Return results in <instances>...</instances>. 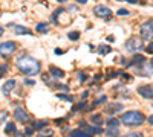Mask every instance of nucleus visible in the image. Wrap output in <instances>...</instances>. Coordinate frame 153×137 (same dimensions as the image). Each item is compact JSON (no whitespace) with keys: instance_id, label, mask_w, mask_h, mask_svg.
I'll list each match as a JSON object with an SVG mask.
<instances>
[{"instance_id":"1","label":"nucleus","mask_w":153,"mask_h":137,"mask_svg":"<svg viewBox=\"0 0 153 137\" xmlns=\"http://www.w3.org/2000/svg\"><path fill=\"white\" fill-rule=\"evenodd\" d=\"M17 68L22 73L28 75V76H34V75H37L40 72V63L37 59L31 58V57H22L17 59Z\"/></svg>"},{"instance_id":"2","label":"nucleus","mask_w":153,"mask_h":137,"mask_svg":"<svg viewBox=\"0 0 153 137\" xmlns=\"http://www.w3.org/2000/svg\"><path fill=\"white\" fill-rule=\"evenodd\" d=\"M119 120H121L124 125H127V127H138V125H141V123H144L145 117H144L142 113L132 110V111H126L121 116V119H119Z\"/></svg>"},{"instance_id":"3","label":"nucleus","mask_w":153,"mask_h":137,"mask_svg":"<svg viewBox=\"0 0 153 137\" xmlns=\"http://www.w3.org/2000/svg\"><path fill=\"white\" fill-rule=\"evenodd\" d=\"M142 41L139 40L138 37H132L129 38L127 41H126V50L129 52H135V50H141L142 49Z\"/></svg>"},{"instance_id":"4","label":"nucleus","mask_w":153,"mask_h":137,"mask_svg":"<svg viewBox=\"0 0 153 137\" xmlns=\"http://www.w3.org/2000/svg\"><path fill=\"white\" fill-rule=\"evenodd\" d=\"M16 47L17 46H16L14 41H5V43H0V55L8 57V55H11L16 50Z\"/></svg>"},{"instance_id":"5","label":"nucleus","mask_w":153,"mask_h":137,"mask_svg":"<svg viewBox=\"0 0 153 137\" xmlns=\"http://www.w3.org/2000/svg\"><path fill=\"white\" fill-rule=\"evenodd\" d=\"M94 12H95V15L101 17V18H112V11L109 8H106V6H103V5L95 6Z\"/></svg>"},{"instance_id":"6","label":"nucleus","mask_w":153,"mask_h":137,"mask_svg":"<svg viewBox=\"0 0 153 137\" xmlns=\"http://www.w3.org/2000/svg\"><path fill=\"white\" fill-rule=\"evenodd\" d=\"M141 37L144 40L153 37V22H147L141 24Z\"/></svg>"},{"instance_id":"7","label":"nucleus","mask_w":153,"mask_h":137,"mask_svg":"<svg viewBox=\"0 0 153 137\" xmlns=\"http://www.w3.org/2000/svg\"><path fill=\"white\" fill-rule=\"evenodd\" d=\"M14 117H16L17 122H22V123H28V122L31 120L29 114L26 113L25 110H22V108H17L16 111H14Z\"/></svg>"},{"instance_id":"8","label":"nucleus","mask_w":153,"mask_h":137,"mask_svg":"<svg viewBox=\"0 0 153 137\" xmlns=\"http://www.w3.org/2000/svg\"><path fill=\"white\" fill-rule=\"evenodd\" d=\"M136 92L139 93V96H142L145 99L153 98V85H141V87H138Z\"/></svg>"},{"instance_id":"9","label":"nucleus","mask_w":153,"mask_h":137,"mask_svg":"<svg viewBox=\"0 0 153 137\" xmlns=\"http://www.w3.org/2000/svg\"><path fill=\"white\" fill-rule=\"evenodd\" d=\"M14 87H16V81H14V79L6 81L5 84L2 85V93H3V94H9L12 90H14Z\"/></svg>"},{"instance_id":"10","label":"nucleus","mask_w":153,"mask_h":137,"mask_svg":"<svg viewBox=\"0 0 153 137\" xmlns=\"http://www.w3.org/2000/svg\"><path fill=\"white\" fill-rule=\"evenodd\" d=\"M69 137H92V134L84 129H74V131H71Z\"/></svg>"},{"instance_id":"11","label":"nucleus","mask_w":153,"mask_h":137,"mask_svg":"<svg viewBox=\"0 0 153 137\" xmlns=\"http://www.w3.org/2000/svg\"><path fill=\"white\" fill-rule=\"evenodd\" d=\"M14 32L17 34V35H29V34H32L28 27H25V26H14Z\"/></svg>"},{"instance_id":"12","label":"nucleus","mask_w":153,"mask_h":137,"mask_svg":"<svg viewBox=\"0 0 153 137\" xmlns=\"http://www.w3.org/2000/svg\"><path fill=\"white\" fill-rule=\"evenodd\" d=\"M110 46H107V44H98V53L101 55V57H104V55H107V53H110Z\"/></svg>"},{"instance_id":"13","label":"nucleus","mask_w":153,"mask_h":137,"mask_svg":"<svg viewBox=\"0 0 153 137\" xmlns=\"http://www.w3.org/2000/svg\"><path fill=\"white\" fill-rule=\"evenodd\" d=\"M52 136H54V131L48 128H43L40 131H37V137H52Z\"/></svg>"},{"instance_id":"14","label":"nucleus","mask_w":153,"mask_h":137,"mask_svg":"<svg viewBox=\"0 0 153 137\" xmlns=\"http://www.w3.org/2000/svg\"><path fill=\"white\" fill-rule=\"evenodd\" d=\"M145 63V58L142 57V55H139V53H136V55H133V58H132V63L130 64H144Z\"/></svg>"},{"instance_id":"15","label":"nucleus","mask_w":153,"mask_h":137,"mask_svg":"<svg viewBox=\"0 0 153 137\" xmlns=\"http://www.w3.org/2000/svg\"><path fill=\"white\" fill-rule=\"evenodd\" d=\"M123 108V105H119V104H112L110 107H106L104 110H106V113H116V111H119V110Z\"/></svg>"},{"instance_id":"16","label":"nucleus","mask_w":153,"mask_h":137,"mask_svg":"<svg viewBox=\"0 0 153 137\" xmlns=\"http://www.w3.org/2000/svg\"><path fill=\"white\" fill-rule=\"evenodd\" d=\"M49 72H51V75H54L55 78H60V79L64 76V72H63V70H60V68H57V67H51V68H49Z\"/></svg>"},{"instance_id":"17","label":"nucleus","mask_w":153,"mask_h":137,"mask_svg":"<svg viewBox=\"0 0 153 137\" xmlns=\"http://www.w3.org/2000/svg\"><path fill=\"white\" fill-rule=\"evenodd\" d=\"M48 29H49V24L48 23H38L35 26V31L40 32V34H46V32H48Z\"/></svg>"},{"instance_id":"18","label":"nucleus","mask_w":153,"mask_h":137,"mask_svg":"<svg viewBox=\"0 0 153 137\" xmlns=\"http://www.w3.org/2000/svg\"><path fill=\"white\" fill-rule=\"evenodd\" d=\"M48 127V120H38V122H34V129H37V131H40V129H43Z\"/></svg>"},{"instance_id":"19","label":"nucleus","mask_w":153,"mask_h":137,"mask_svg":"<svg viewBox=\"0 0 153 137\" xmlns=\"http://www.w3.org/2000/svg\"><path fill=\"white\" fill-rule=\"evenodd\" d=\"M104 133H106V136H109V137H115V136H118L119 129L118 128H114V127H109Z\"/></svg>"},{"instance_id":"20","label":"nucleus","mask_w":153,"mask_h":137,"mask_svg":"<svg viewBox=\"0 0 153 137\" xmlns=\"http://www.w3.org/2000/svg\"><path fill=\"white\" fill-rule=\"evenodd\" d=\"M64 12V9L63 8H58L54 14H52V17H51V20H52V23H54V24H58V20H57V17L60 15V14H63Z\"/></svg>"},{"instance_id":"21","label":"nucleus","mask_w":153,"mask_h":137,"mask_svg":"<svg viewBox=\"0 0 153 137\" xmlns=\"http://www.w3.org/2000/svg\"><path fill=\"white\" fill-rule=\"evenodd\" d=\"M119 122H121V120H118V119H115V117H109V119H107V127L118 128V127H119Z\"/></svg>"},{"instance_id":"22","label":"nucleus","mask_w":153,"mask_h":137,"mask_svg":"<svg viewBox=\"0 0 153 137\" xmlns=\"http://www.w3.org/2000/svg\"><path fill=\"white\" fill-rule=\"evenodd\" d=\"M90 120L92 122H94L95 123V125H101V123H103V117H101V116H99V114H94V116H92V117H90Z\"/></svg>"},{"instance_id":"23","label":"nucleus","mask_w":153,"mask_h":137,"mask_svg":"<svg viewBox=\"0 0 153 137\" xmlns=\"http://www.w3.org/2000/svg\"><path fill=\"white\" fill-rule=\"evenodd\" d=\"M5 131H6V134H12V133H16V125H14L12 122H9L8 125H6V129H5Z\"/></svg>"},{"instance_id":"24","label":"nucleus","mask_w":153,"mask_h":137,"mask_svg":"<svg viewBox=\"0 0 153 137\" xmlns=\"http://www.w3.org/2000/svg\"><path fill=\"white\" fill-rule=\"evenodd\" d=\"M69 40H74V41H77L78 38H80V32L78 31H74V32H69Z\"/></svg>"},{"instance_id":"25","label":"nucleus","mask_w":153,"mask_h":137,"mask_svg":"<svg viewBox=\"0 0 153 137\" xmlns=\"http://www.w3.org/2000/svg\"><path fill=\"white\" fill-rule=\"evenodd\" d=\"M78 79H80V82H84L86 79H87V75H86V73H78Z\"/></svg>"},{"instance_id":"26","label":"nucleus","mask_w":153,"mask_h":137,"mask_svg":"<svg viewBox=\"0 0 153 137\" xmlns=\"http://www.w3.org/2000/svg\"><path fill=\"white\" fill-rule=\"evenodd\" d=\"M57 98H60V99H64V101H72V98H71V96H66V94H57Z\"/></svg>"},{"instance_id":"27","label":"nucleus","mask_w":153,"mask_h":137,"mask_svg":"<svg viewBox=\"0 0 153 137\" xmlns=\"http://www.w3.org/2000/svg\"><path fill=\"white\" fill-rule=\"evenodd\" d=\"M145 50H147L149 53H153V43H149L147 47H145Z\"/></svg>"},{"instance_id":"28","label":"nucleus","mask_w":153,"mask_h":137,"mask_svg":"<svg viewBox=\"0 0 153 137\" xmlns=\"http://www.w3.org/2000/svg\"><path fill=\"white\" fill-rule=\"evenodd\" d=\"M129 11L127 9H118V15H127Z\"/></svg>"},{"instance_id":"29","label":"nucleus","mask_w":153,"mask_h":137,"mask_svg":"<svg viewBox=\"0 0 153 137\" xmlns=\"http://www.w3.org/2000/svg\"><path fill=\"white\" fill-rule=\"evenodd\" d=\"M6 73V66H0V78Z\"/></svg>"},{"instance_id":"30","label":"nucleus","mask_w":153,"mask_h":137,"mask_svg":"<svg viewBox=\"0 0 153 137\" xmlns=\"http://www.w3.org/2000/svg\"><path fill=\"white\" fill-rule=\"evenodd\" d=\"M34 133V128H26V136H32Z\"/></svg>"},{"instance_id":"31","label":"nucleus","mask_w":153,"mask_h":137,"mask_svg":"<svg viewBox=\"0 0 153 137\" xmlns=\"http://www.w3.org/2000/svg\"><path fill=\"white\" fill-rule=\"evenodd\" d=\"M25 84H28V85H34V81H32V79H25Z\"/></svg>"},{"instance_id":"32","label":"nucleus","mask_w":153,"mask_h":137,"mask_svg":"<svg viewBox=\"0 0 153 137\" xmlns=\"http://www.w3.org/2000/svg\"><path fill=\"white\" fill-rule=\"evenodd\" d=\"M69 12H77V6H69Z\"/></svg>"},{"instance_id":"33","label":"nucleus","mask_w":153,"mask_h":137,"mask_svg":"<svg viewBox=\"0 0 153 137\" xmlns=\"http://www.w3.org/2000/svg\"><path fill=\"white\" fill-rule=\"evenodd\" d=\"M126 137H141V134H135V133H132V134L126 136Z\"/></svg>"},{"instance_id":"34","label":"nucleus","mask_w":153,"mask_h":137,"mask_svg":"<svg viewBox=\"0 0 153 137\" xmlns=\"http://www.w3.org/2000/svg\"><path fill=\"white\" fill-rule=\"evenodd\" d=\"M87 94H89L87 92H83V93H81V98H83V99H84V98H87Z\"/></svg>"},{"instance_id":"35","label":"nucleus","mask_w":153,"mask_h":137,"mask_svg":"<svg viewBox=\"0 0 153 137\" xmlns=\"http://www.w3.org/2000/svg\"><path fill=\"white\" fill-rule=\"evenodd\" d=\"M149 123H150V125H153V114L149 117Z\"/></svg>"},{"instance_id":"36","label":"nucleus","mask_w":153,"mask_h":137,"mask_svg":"<svg viewBox=\"0 0 153 137\" xmlns=\"http://www.w3.org/2000/svg\"><path fill=\"white\" fill-rule=\"evenodd\" d=\"M78 3H81V5H84V3H87V0H77Z\"/></svg>"},{"instance_id":"37","label":"nucleus","mask_w":153,"mask_h":137,"mask_svg":"<svg viewBox=\"0 0 153 137\" xmlns=\"http://www.w3.org/2000/svg\"><path fill=\"white\" fill-rule=\"evenodd\" d=\"M55 53L60 55V53H63V50H61V49H55Z\"/></svg>"},{"instance_id":"38","label":"nucleus","mask_w":153,"mask_h":137,"mask_svg":"<svg viewBox=\"0 0 153 137\" xmlns=\"http://www.w3.org/2000/svg\"><path fill=\"white\" fill-rule=\"evenodd\" d=\"M127 2H129V3H136L138 0H127Z\"/></svg>"},{"instance_id":"39","label":"nucleus","mask_w":153,"mask_h":137,"mask_svg":"<svg viewBox=\"0 0 153 137\" xmlns=\"http://www.w3.org/2000/svg\"><path fill=\"white\" fill-rule=\"evenodd\" d=\"M57 2H60V3H64V2H68V0H57Z\"/></svg>"},{"instance_id":"40","label":"nucleus","mask_w":153,"mask_h":137,"mask_svg":"<svg viewBox=\"0 0 153 137\" xmlns=\"http://www.w3.org/2000/svg\"><path fill=\"white\" fill-rule=\"evenodd\" d=\"M2 34H3V27H0V35H2Z\"/></svg>"},{"instance_id":"41","label":"nucleus","mask_w":153,"mask_h":137,"mask_svg":"<svg viewBox=\"0 0 153 137\" xmlns=\"http://www.w3.org/2000/svg\"><path fill=\"white\" fill-rule=\"evenodd\" d=\"M150 64H152V66H153V58H152V61H150Z\"/></svg>"}]
</instances>
